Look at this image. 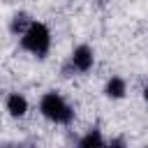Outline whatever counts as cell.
Here are the masks:
<instances>
[{"mask_svg":"<svg viewBox=\"0 0 148 148\" xmlns=\"http://www.w3.org/2000/svg\"><path fill=\"white\" fill-rule=\"evenodd\" d=\"M72 65H74L76 69H81V72L90 69V65H92V51H90L88 46H79V49L74 51V56H72Z\"/></svg>","mask_w":148,"mask_h":148,"instance_id":"cell-3","label":"cell"},{"mask_svg":"<svg viewBox=\"0 0 148 148\" xmlns=\"http://www.w3.org/2000/svg\"><path fill=\"white\" fill-rule=\"evenodd\" d=\"M25 28V16L21 14V16H14V23H12V30L14 32H18V30H23Z\"/></svg>","mask_w":148,"mask_h":148,"instance_id":"cell-7","label":"cell"},{"mask_svg":"<svg viewBox=\"0 0 148 148\" xmlns=\"http://www.w3.org/2000/svg\"><path fill=\"white\" fill-rule=\"evenodd\" d=\"M7 109H9L12 116H23L25 109H28V102H25L21 95H12V97L7 99Z\"/></svg>","mask_w":148,"mask_h":148,"instance_id":"cell-4","label":"cell"},{"mask_svg":"<svg viewBox=\"0 0 148 148\" xmlns=\"http://www.w3.org/2000/svg\"><path fill=\"white\" fill-rule=\"evenodd\" d=\"M109 148H123V141H113V143H111Z\"/></svg>","mask_w":148,"mask_h":148,"instance_id":"cell-8","label":"cell"},{"mask_svg":"<svg viewBox=\"0 0 148 148\" xmlns=\"http://www.w3.org/2000/svg\"><path fill=\"white\" fill-rule=\"evenodd\" d=\"M79 148H104L102 134H99V132H88V134L81 139V146H79Z\"/></svg>","mask_w":148,"mask_h":148,"instance_id":"cell-5","label":"cell"},{"mask_svg":"<svg viewBox=\"0 0 148 148\" xmlns=\"http://www.w3.org/2000/svg\"><path fill=\"white\" fill-rule=\"evenodd\" d=\"M49 44H51V37H49V30L46 25L42 23H30V28L25 30L23 35V46L28 51H32L35 56H44L49 51Z\"/></svg>","mask_w":148,"mask_h":148,"instance_id":"cell-2","label":"cell"},{"mask_svg":"<svg viewBox=\"0 0 148 148\" xmlns=\"http://www.w3.org/2000/svg\"><path fill=\"white\" fill-rule=\"evenodd\" d=\"M106 95L109 97H123L125 95V81L123 79H111L106 83Z\"/></svg>","mask_w":148,"mask_h":148,"instance_id":"cell-6","label":"cell"},{"mask_svg":"<svg viewBox=\"0 0 148 148\" xmlns=\"http://www.w3.org/2000/svg\"><path fill=\"white\" fill-rule=\"evenodd\" d=\"M42 113L49 118V120H56V123H69L72 120V116H74V111L65 104V99L60 97V95H56V92H46L44 97H42Z\"/></svg>","mask_w":148,"mask_h":148,"instance_id":"cell-1","label":"cell"},{"mask_svg":"<svg viewBox=\"0 0 148 148\" xmlns=\"http://www.w3.org/2000/svg\"><path fill=\"white\" fill-rule=\"evenodd\" d=\"M146 102H148V88H146Z\"/></svg>","mask_w":148,"mask_h":148,"instance_id":"cell-9","label":"cell"}]
</instances>
